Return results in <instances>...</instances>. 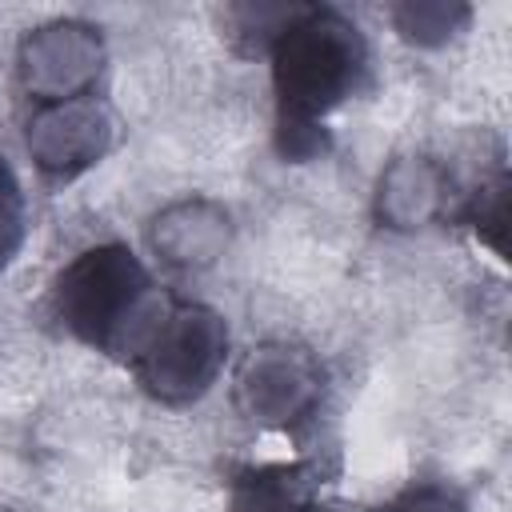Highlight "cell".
<instances>
[{"label": "cell", "mask_w": 512, "mask_h": 512, "mask_svg": "<svg viewBox=\"0 0 512 512\" xmlns=\"http://www.w3.org/2000/svg\"><path fill=\"white\" fill-rule=\"evenodd\" d=\"M316 512H360V508H348V504H328V500H320V504H316Z\"/></svg>", "instance_id": "14"}, {"label": "cell", "mask_w": 512, "mask_h": 512, "mask_svg": "<svg viewBox=\"0 0 512 512\" xmlns=\"http://www.w3.org/2000/svg\"><path fill=\"white\" fill-rule=\"evenodd\" d=\"M228 344V320L216 308L200 300H168L128 364L152 400L180 408L216 384Z\"/></svg>", "instance_id": "3"}, {"label": "cell", "mask_w": 512, "mask_h": 512, "mask_svg": "<svg viewBox=\"0 0 512 512\" xmlns=\"http://www.w3.org/2000/svg\"><path fill=\"white\" fill-rule=\"evenodd\" d=\"M28 236V208H24V192L16 172L8 168V160L0 156V272L20 256Z\"/></svg>", "instance_id": "12"}, {"label": "cell", "mask_w": 512, "mask_h": 512, "mask_svg": "<svg viewBox=\"0 0 512 512\" xmlns=\"http://www.w3.org/2000/svg\"><path fill=\"white\" fill-rule=\"evenodd\" d=\"M232 240V220L216 200L188 196L168 208H160L148 220V244L152 252L172 268H208L224 256Z\"/></svg>", "instance_id": "8"}, {"label": "cell", "mask_w": 512, "mask_h": 512, "mask_svg": "<svg viewBox=\"0 0 512 512\" xmlns=\"http://www.w3.org/2000/svg\"><path fill=\"white\" fill-rule=\"evenodd\" d=\"M460 200V180L448 164L416 152V156H396L380 180H376V196H372V212L384 228L396 232H412L424 228L432 220H448L456 212Z\"/></svg>", "instance_id": "7"}, {"label": "cell", "mask_w": 512, "mask_h": 512, "mask_svg": "<svg viewBox=\"0 0 512 512\" xmlns=\"http://www.w3.org/2000/svg\"><path fill=\"white\" fill-rule=\"evenodd\" d=\"M52 316L88 348L132 360L152 320L168 304L128 244H92L52 280Z\"/></svg>", "instance_id": "1"}, {"label": "cell", "mask_w": 512, "mask_h": 512, "mask_svg": "<svg viewBox=\"0 0 512 512\" xmlns=\"http://www.w3.org/2000/svg\"><path fill=\"white\" fill-rule=\"evenodd\" d=\"M316 472L308 464H256L232 476L228 512H316Z\"/></svg>", "instance_id": "9"}, {"label": "cell", "mask_w": 512, "mask_h": 512, "mask_svg": "<svg viewBox=\"0 0 512 512\" xmlns=\"http://www.w3.org/2000/svg\"><path fill=\"white\" fill-rule=\"evenodd\" d=\"M104 36L84 20H48L24 32L16 48L20 88L40 104H64L96 92L104 72Z\"/></svg>", "instance_id": "5"}, {"label": "cell", "mask_w": 512, "mask_h": 512, "mask_svg": "<svg viewBox=\"0 0 512 512\" xmlns=\"http://www.w3.org/2000/svg\"><path fill=\"white\" fill-rule=\"evenodd\" d=\"M468 20H472V8L460 0H408L392 8V28L400 32V40L416 48L448 44L456 32H464Z\"/></svg>", "instance_id": "10"}, {"label": "cell", "mask_w": 512, "mask_h": 512, "mask_svg": "<svg viewBox=\"0 0 512 512\" xmlns=\"http://www.w3.org/2000/svg\"><path fill=\"white\" fill-rule=\"evenodd\" d=\"M276 124H324L368 80V40L336 8L300 4L268 48Z\"/></svg>", "instance_id": "2"}, {"label": "cell", "mask_w": 512, "mask_h": 512, "mask_svg": "<svg viewBox=\"0 0 512 512\" xmlns=\"http://www.w3.org/2000/svg\"><path fill=\"white\" fill-rule=\"evenodd\" d=\"M380 512H468V500L460 488L440 484V480H420L396 492Z\"/></svg>", "instance_id": "13"}, {"label": "cell", "mask_w": 512, "mask_h": 512, "mask_svg": "<svg viewBox=\"0 0 512 512\" xmlns=\"http://www.w3.org/2000/svg\"><path fill=\"white\" fill-rule=\"evenodd\" d=\"M116 140V116L96 92L64 104H40L24 128L28 156L48 180H76L80 172L96 168L116 148Z\"/></svg>", "instance_id": "6"}, {"label": "cell", "mask_w": 512, "mask_h": 512, "mask_svg": "<svg viewBox=\"0 0 512 512\" xmlns=\"http://www.w3.org/2000/svg\"><path fill=\"white\" fill-rule=\"evenodd\" d=\"M324 396V368L304 344L268 340L252 348L236 372V408L264 428H300Z\"/></svg>", "instance_id": "4"}, {"label": "cell", "mask_w": 512, "mask_h": 512, "mask_svg": "<svg viewBox=\"0 0 512 512\" xmlns=\"http://www.w3.org/2000/svg\"><path fill=\"white\" fill-rule=\"evenodd\" d=\"M300 12V4H232L224 12L228 20V40L244 56H268L276 36L288 28V20Z\"/></svg>", "instance_id": "11"}]
</instances>
